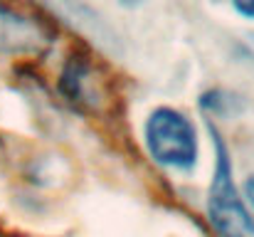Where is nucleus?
<instances>
[{"instance_id":"20e7f679","label":"nucleus","mask_w":254,"mask_h":237,"mask_svg":"<svg viewBox=\"0 0 254 237\" xmlns=\"http://www.w3.org/2000/svg\"><path fill=\"white\" fill-rule=\"evenodd\" d=\"M237 12H242L245 17H254V0H232Z\"/></svg>"},{"instance_id":"39448f33","label":"nucleus","mask_w":254,"mask_h":237,"mask_svg":"<svg viewBox=\"0 0 254 237\" xmlns=\"http://www.w3.org/2000/svg\"><path fill=\"white\" fill-rule=\"evenodd\" d=\"M247 195H250V200H252V205H254V175L247 180Z\"/></svg>"},{"instance_id":"f03ea898","label":"nucleus","mask_w":254,"mask_h":237,"mask_svg":"<svg viewBox=\"0 0 254 237\" xmlns=\"http://www.w3.org/2000/svg\"><path fill=\"white\" fill-rule=\"evenodd\" d=\"M148 154L170 168H190L197 158V136L192 124L175 109L161 106L146 124Z\"/></svg>"},{"instance_id":"7ed1b4c3","label":"nucleus","mask_w":254,"mask_h":237,"mask_svg":"<svg viewBox=\"0 0 254 237\" xmlns=\"http://www.w3.org/2000/svg\"><path fill=\"white\" fill-rule=\"evenodd\" d=\"M37 45V30L0 2V52H25Z\"/></svg>"},{"instance_id":"f257e3e1","label":"nucleus","mask_w":254,"mask_h":237,"mask_svg":"<svg viewBox=\"0 0 254 237\" xmlns=\"http://www.w3.org/2000/svg\"><path fill=\"white\" fill-rule=\"evenodd\" d=\"M215 151H217V160H215L210 198H207L210 223L222 237H254V218L232 180V163L217 134H215Z\"/></svg>"},{"instance_id":"423d86ee","label":"nucleus","mask_w":254,"mask_h":237,"mask_svg":"<svg viewBox=\"0 0 254 237\" xmlns=\"http://www.w3.org/2000/svg\"><path fill=\"white\" fill-rule=\"evenodd\" d=\"M119 2H124V5H138L141 0H119Z\"/></svg>"}]
</instances>
